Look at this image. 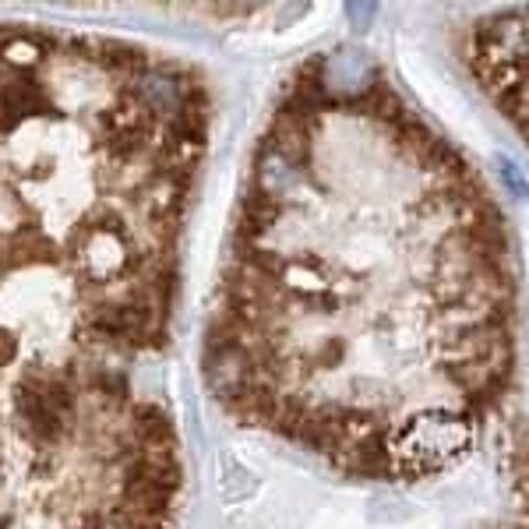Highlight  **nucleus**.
<instances>
[]
</instances>
